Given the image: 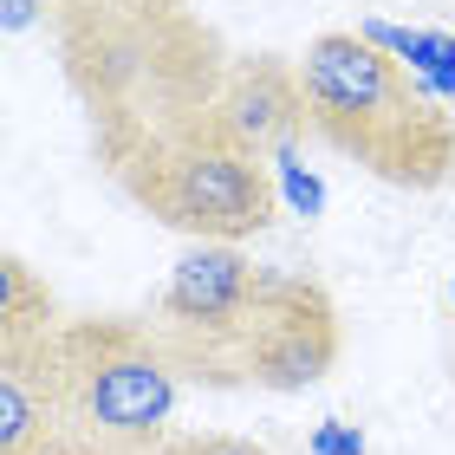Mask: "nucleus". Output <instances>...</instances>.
I'll return each mask as SVG.
<instances>
[{"instance_id":"f257e3e1","label":"nucleus","mask_w":455,"mask_h":455,"mask_svg":"<svg viewBox=\"0 0 455 455\" xmlns=\"http://www.w3.org/2000/svg\"><path fill=\"white\" fill-rule=\"evenodd\" d=\"M52 52L111 182H124L156 143L221 111L235 66L196 0H59Z\"/></svg>"},{"instance_id":"f03ea898","label":"nucleus","mask_w":455,"mask_h":455,"mask_svg":"<svg viewBox=\"0 0 455 455\" xmlns=\"http://www.w3.org/2000/svg\"><path fill=\"white\" fill-rule=\"evenodd\" d=\"M306 117L325 150L390 189H443L455 176V117L371 33H319L299 52Z\"/></svg>"},{"instance_id":"7ed1b4c3","label":"nucleus","mask_w":455,"mask_h":455,"mask_svg":"<svg viewBox=\"0 0 455 455\" xmlns=\"http://www.w3.org/2000/svg\"><path fill=\"white\" fill-rule=\"evenodd\" d=\"M117 189L156 228H176L189 241H221V247L267 235L280 215V189H274L267 156L221 111H209L170 143H156Z\"/></svg>"},{"instance_id":"20e7f679","label":"nucleus","mask_w":455,"mask_h":455,"mask_svg":"<svg viewBox=\"0 0 455 455\" xmlns=\"http://www.w3.org/2000/svg\"><path fill=\"white\" fill-rule=\"evenodd\" d=\"M52 358H59V390H66L72 429L150 443V449L176 436L170 417L182 397V371L150 319H124V313L66 319L52 339Z\"/></svg>"},{"instance_id":"39448f33","label":"nucleus","mask_w":455,"mask_h":455,"mask_svg":"<svg viewBox=\"0 0 455 455\" xmlns=\"http://www.w3.org/2000/svg\"><path fill=\"white\" fill-rule=\"evenodd\" d=\"M267 267L247 247H221V241H196L176 260L170 286L156 299V332L170 345V358L182 371V384L202 390H241V339L254 325Z\"/></svg>"},{"instance_id":"423d86ee","label":"nucleus","mask_w":455,"mask_h":455,"mask_svg":"<svg viewBox=\"0 0 455 455\" xmlns=\"http://www.w3.org/2000/svg\"><path fill=\"white\" fill-rule=\"evenodd\" d=\"M339 351H345V325L332 293L306 274L267 267L254 325L241 339V390H274V397L306 390L339 371Z\"/></svg>"},{"instance_id":"0eeeda50","label":"nucleus","mask_w":455,"mask_h":455,"mask_svg":"<svg viewBox=\"0 0 455 455\" xmlns=\"http://www.w3.org/2000/svg\"><path fill=\"white\" fill-rule=\"evenodd\" d=\"M221 117L235 124L260 156H286L306 131H313V117H306V85H299V59L235 52L228 85H221Z\"/></svg>"},{"instance_id":"6e6552de","label":"nucleus","mask_w":455,"mask_h":455,"mask_svg":"<svg viewBox=\"0 0 455 455\" xmlns=\"http://www.w3.org/2000/svg\"><path fill=\"white\" fill-rule=\"evenodd\" d=\"M52 339L0 345V455H39L52 436L72 429L66 423V390H59Z\"/></svg>"},{"instance_id":"1a4fd4ad","label":"nucleus","mask_w":455,"mask_h":455,"mask_svg":"<svg viewBox=\"0 0 455 455\" xmlns=\"http://www.w3.org/2000/svg\"><path fill=\"white\" fill-rule=\"evenodd\" d=\"M66 313H59L46 274H33L27 254H7L0 260V345H33V339H52Z\"/></svg>"},{"instance_id":"9d476101","label":"nucleus","mask_w":455,"mask_h":455,"mask_svg":"<svg viewBox=\"0 0 455 455\" xmlns=\"http://www.w3.org/2000/svg\"><path fill=\"white\" fill-rule=\"evenodd\" d=\"M156 455H274V449L254 436H235V429H176V436H163Z\"/></svg>"},{"instance_id":"9b49d317","label":"nucleus","mask_w":455,"mask_h":455,"mask_svg":"<svg viewBox=\"0 0 455 455\" xmlns=\"http://www.w3.org/2000/svg\"><path fill=\"white\" fill-rule=\"evenodd\" d=\"M163 449V443H156ZM150 443H117V436H92V429H66V436H52L39 455H156Z\"/></svg>"},{"instance_id":"f8f14e48","label":"nucleus","mask_w":455,"mask_h":455,"mask_svg":"<svg viewBox=\"0 0 455 455\" xmlns=\"http://www.w3.org/2000/svg\"><path fill=\"white\" fill-rule=\"evenodd\" d=\"M59 20V0H0V27H7V39H27L33 27L52 33Z\"/></svg>"}]
</instances>
